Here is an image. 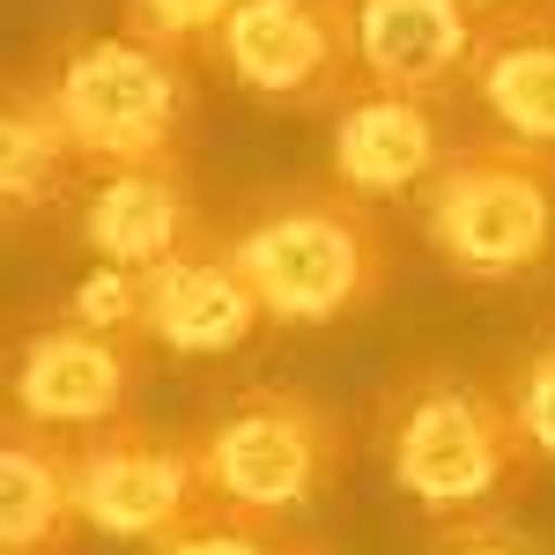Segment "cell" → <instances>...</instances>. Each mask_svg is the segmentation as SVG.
Returning a JSON list of instances; mask_svg holds the SVG:
<instances>
[{"mask_svg": "<svg viewBox=\"0 0 555 555\" xmlns=\"http://www.w3.org/2000/svg\"><path fill=\"white\" fill-rule=\"evenodd\" d=\"M82 533V437L8 415L0 423V555H75Z\"/></svg>", "mask_w": 555, "mask_h": 555, "instance_id": "7c38bea8", "label": "cell"}, {"mask_svg": "<svg viewBox=\"0 0 555 555\" xmlns=\"http://www.w3.org/2000/svg\"><path fill=\"white\" fill-rule=\"evenodd\" d=\"M311 541L289 533V518L267 512H237V504H215L193 526H178L171 541H156L149 555H304Z\"/></svg>", "mask_w": 555, "mask_h": 555, "instance_id": "2e32d148", "label": "cell"}, {"mask_svg": "<svg viewBox=\"0 0 555 555\" xmlns=\"http://www.w3.org/2000/svg\"><path fill=\"white\" fill-rule=\"evenodd\" d=\"M496 385H504V400H512L533 460L555 467V334H541V341H526L518 356H504V363H496Z\"/></svg>", "mask_w": 555, "mask_h": 555, "instance_id": "e0dca14e", "label": "cell"}, {"mask_svg": "<svg viewBox=\"0 0 555 555\" xmlns=\"http://www.w3.org/2000/svg\"><path fill=\"white\" fill-rule=\"evenodd\" d=\"M208 215L193 201L185 156H149V164H112L82 185L75 201V245L112 267H156L178 245H193Z\"/></svg>", "mask_w": 555, "mask_h": 555, "instance_id": "8fae6325", "label": "cell"}, {"mask_svg": "<svg viewBox=\"0 0 555 555\" xmlns=\"http://www.w3.org/2000/svg\"><path fill=\"white\" fill-rule=\"evenodd\" d=\"M201 460L215 504L304 518L348 481L356 437L341 408H326L304 385H237L201 423Z\"/></svg>", "mask_w": 555, "mask_h": 555, "instance_id": "277c9868", "label": "cell"}, {"mask_svg": "<svg viewBox=\"0 0 555 555\" xmlns=\"http://www.w3.org/2000/svg\"><path fill=\"white\" fill-rule=\"evenodd\" d=\"M237 8L245 0H119V30H133V38H149V44H171V52L193 60Z\"/></svg>", "mask_w": 555, "mask_h": 555, "instance_id": "ac0fdd59", "label": "cell"}, {"mask_svg": "<svg viewBox=\"0 0 555 555\" xmlns=\"http://www.w3.org/2000/svg\"><path fill=\"white\" fill-rule=\"evenodd\" d=\"M304 555H326V548H319V541H311V548H304Z\"/></svg>", "mask_w": 555, "mask_h": 555, "instance_id": "7402d4cb", "label": "cell"}, {"mask_svg": "<svg viewBox=\"0 0 555 555\" xmlns=\"http://www.w3.org/2000/svg\"><path fill=\"white\" fill-rule=\"evenodd\" d=\"M363 82L452 96L481 44V0H348Z\"/></svg>", "mask_w": 555, "mask_h": 555, "instance_id": "4fadbf2b", "label": "cell"}, {"mask_svg": "<svg viewBox=\"0 0 555 555\" xmlns=\"http://www.w3.org/2000/svg\"><path fill=\"white\" fill-rule=\"evenodd\" d=\"M274 319L259 304L253 274L237 267L222 222H208L193 245H178L171 259L141 267V334L178 356V363H222L237 348H253Z\"/></svg>", "mask_w": 555, "mask_h": 555, "instance_id": "9c48e42d", "label": "cell"}, {"mask_svg": "<svg viewBox=\"0 0 555 555\" xmlns=\"http://www.w3.org/2000/svg\"><path fill=\"white\" fill-rule=\"evenodd\" d=\"M222 237L253 274L267 319L289 334H326L363 319L400 274L392 222L378 215V201L348 193L341 178L253 193L245 208H230Z\"/></svg>", "mask_w": 555, "mask_h": 555, "instance_id": "7a4b0ae2", "label": "cell"}, {"mask_svg": "<svg viewBox=\"0 0 555 555\" xmlns=\"http://www.w3.org/2000/svg\"><path fill=\"white\" fill-rule=\"evenodd\" d=\"M67 133L82 141L89 178L112 164H149V156H185V127H193V75L185 52L149 44L133 30H104V38H67L38 67Z\"/></svg>", "mask_w": 555, "mask_h": 555, "instance_id": "5b68a950", "label": "cell"}, {"mask_svg": "<svg viewBox=\"0 0 555 555\" xmlns=\"http://www.w3.org/2000/svg\"><path fill=\"white\" fill-rule=\"evenodd\" d=\"M496 8H526V0H481V15H496Z\"/></svg>", "mask_w": 555, "mask_h": 555, "instance_id": "44dd1931", "label": "cell"}, {"mask_svg": "<svg viewBox=\"0 0 555 555\" xmlns=\"http://www.w3.org/2000/svg\"><path fill=\"white\" fill-rule=\"evenodd\" d=\"M67 311H82V319H96V326H127V334H141V267L89 259V274L67 289Z\"/></svg>", "mask_w": 555, "mask_h": 555, "instance_id": "d6986e66", "label": "cell"}, {"mask_svg": "<svg viewBox=\"0 0 555 555\" xmlns=\"http://www.w3.org/2000/svg\"><path fill=\"white\" fill-rule=\"evenodd\" d=\"M326 178H341L363 201H423V185L444 171V96L423 89L356 82L326 112Z\"/></svg>", "mask_w": 555, "mask_h": 555, "instance_id": "30bf717a", "label": "cell"}, {"mask_svg": "<svg viewBox=\"0 0 555 555\" xmlns=\"http://www.w3.org/2000/svg\"><path fill=\"white\" fill-rule=\"evenodd\" d=\"M201 60L267 112H334L363 82L348 0H245L201 44Z\"/></svg>", "mask_w": 555, "mask_h": 555, "instance_id": "8992f818", "label": "cell"}, {"mask_svg": "<svg viewBox=\"0 0 555 555\" xmlns=\"http://www.w3.org/2000/svg\"><path fill=\"white\" fill-rule=\"evenodd\" d=\"M149 348H156L149 334L96 326L82 311L38 319L8 348V415H30V423L67 429V437L119 423V415H133Z\"/></svg>", "mask_w": 555, "mask_h": 555, "instance_id": "ba28073f", "label": "cell"}, {"mask_svg": "<svg viewBox=\"0 0 555 555\" xmlns=\"http://www.w3.org/2000/svg\"><path fill=\"white\" fill-rule=\"evenodd\" d=\"M415 215L460 282H533L555 267V149L489 127L444 156Z\"/></svg>", "mask_w": 555, "mask_h": 555, "instance_id": "3957f363", "label": "cell"}, {"mask_svg": "<svg viewBox=\"0 0 555 555\" xmlns=\"http://www.w3.org/2000/svg\"><path fill=\"white\" fill-rule=\"evenodd\" d=\"M371 444H378L385 481L437 526L512 512L533 489V474H541L504 385L474 378L460 363H437V356L408 363L378 392Z\"/></svg>", "mask_w": 555, "mask_h": 555, "instance_id": "6da1fadb", "label": "cell"}, {"mask_svg": "<svg viewBox=\"0 0 555 555\" xmlns=\"http://www.w3.org/2000/svg\"><path fill=\"white\" fill-rule=\"evenodd\" d=\"M467 89L496 133L555 149V0H526V8L481 15Z\"/></svg>", "mask_w": 555, "mask_h": 555, "instance_id": "5bb4252c", "label": "cell"}, {"mask_svg": "<svg viewBox=\"0 0 555 555\" xmlns=\"http://www.w3.org/2000/svg\"><path fill=\"white\" fill-rule=\"evenodd\" d=\"M429 555H548L526 526H512L504 512L489 518H452V526H437V548Z\"/></svg>", "mask_w": 555, "mask_h": 555, "instance_id": "ffe728a7", "label": "cell"}, {"mask_svg": "<svg viewBox=\"0 0 555 555\" xmlns=\"http://www.w3.org/2000/svg\"><path fill=\"white\" fill-rule=\"evenodd\" d=\"M201 512H215L201 429H164V423H141V415H119V423L82 437L89 533L127 541V548H156Z\"/></svg>", "mask_w": 555, "mask_h": 555, "instance_id": "52a82bcc", "label": "cell"}, {"mask_svg": "<svg viewBox=\"0 0 555 555\" xmlns=\"http://www.w3.org/2000/svg\"><path fill=\"white\" fill-rule=\"evenodd\" d=\"M89 185V156L82 141L67 133L60 104L44 75H15L8 82V104H0V201L15 222H44V215L75 208Z\"/></svg>", "mask_w": 555, "mask_h": 555, "instance_id": "9a60e30c", "label": "cell"}]
</instances>
